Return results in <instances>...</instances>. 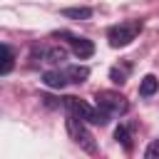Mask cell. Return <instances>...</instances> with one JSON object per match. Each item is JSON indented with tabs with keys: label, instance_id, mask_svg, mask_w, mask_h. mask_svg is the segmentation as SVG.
<instances>
[{
	"label": "cell",
	"instance_id": "obj_8",
	"mask_svg": "<svg viewBox=\"0 0 159 159\" xmlns=\"http://www.w3.org/2000/svg\"><path fill=\"white\" fill-rule=\"evenodd\" d=\"M65 72H67V77H70L72 84H82L89 77V67L87 65H70V67H65Z\"/></svg>",
	"mask_w": 159,
	"mask_h": 159
},
{
	"label": "cell",
	"instance_id": "obj_12",
	"mask_svg": "<svg viewBox=\"0 0 159 159\" xmlns=\"http://www.w3.org/2000/svg\"><path fill=\"white\" fill-rule=\"evenodd\" d=\"M114 139H117L124 149H132V134H129V127H127V124H119V127L114 129Z\"/></svg>",
	"mask_w": 159,
	"mask_h": 159
},
{
	"label": "cell",
	"instance_id": "obj_6",
	"mask_svg": "<svg viewBox=\"0 0 159 159\" xmlns=\"http://www.w3.org/2000/svg\"><path fill=\"white\" fill-rule=\"evenodd\" d=\"M70 45H72V52L80 57V60H87L94 55V42L87 40V37H72L70 35Z\"/></svg>",
	"mask_w": 159,
	"mask_h": 159
},
{
	"label": "cell",
	"instance_id": "obj_7",
	"mask_svg": "<svg viewBox=\"0 0 159 159\" xmlns=\"http://www.w3.org/2000/svg\"><path fill=\"white\" fill-rule=\"evenodd\" d=\"M40 57H42V62L60 65L62 60H67V50L65 47H40Z\"/></svg>",
	"mask_w": 159,
	"mask_h": 159
},
{
	"label": "cell",
	"instance_id": "obj_14",
	"mask_svg": "<svg viewBox=\"0 0 159 159\" xmlns=\"http://www.w3.org/2000/svg\"><path fill=\"white\" fill-rule=\"evenodd\" d=\"M144 157H147V159H159V139H154V142L147 147Z\"/></svg>",
	"mask_w": 159,
	"mask_h": 159
},
{
	"label": "cell",
	"instance_id": "obj_10",
	"mask_svg": "<svg viewBox=\"0 0 159 159\" xmlns=\"http://www.w3.org/2000/svg\"><path fill=\"white\" fill-rule=\"evenodd\" d=\"M12 65H15V52H12L10 45H2V65H0V75H2V77L10 75Z\"/></svg>",
	"mask_w": 159,
	"mask_h": 159
},
{
	"label": "cell",
	"instance_id": "obj_13",
	"mask_svg": "<svg viewBox=\"0 0 159 159\" xmlns=\"http://www.w3.org/2000/svg\"><path fill=\"white\" fill-rule=\"evenodd\" d=\"M127 72H129L127 65H124V67H112V70H109V80H112L114 84H124V82H127Z\"/></svg>",
	"mask_w": 159,
	"mask_h": 159
},
{
	"label": "cell",
	"instance_id": "obj_11",
	"mask_svg": "<svg viewBox=\"0 0 159 159\" xmlns=\"http://www.w3.org/2000/svg\"><path fill=\"white\" fill-rule=\"evenodd\" d=\"M62 15L72 17V20H89L92 17V7H65Z\"/></svg>",
	"mask_w": 159,
	"mask_h": 159
},
{
	"label": "cell",
	"instance_id": "obj_5",
	"mask_svg": "<svg viewBox=\"0 0 159 159\" xmlns=\"http://www.w3.org/2000/svg\"><path fill=\"white\" fill-rule=\"evenodd\" d=\"M42 84L50 87V89H62V87L70 84V77H67L65 70H47L42 75Z\"/></svg>",
	"mask_w": 159,
	"mask_h": 159
},
{
	"label": "cell",
	"instance_id": "obj_2",
	"mask_svg": "<svg viewBox=\"0 0 159 159\" xmlns=\"http://www.w3.org/2000/svg\"><path fill=\"white\" fill-rule=\"evenodd\" d=\"M65 127H67V134L72 137V142L80 144L87 154H94L97 152V144H94V139H92V134H89V129H87V124H84L82 117H77V114L70 112L67 119H65Z\"/></svg>",
	"mask_w": 159,
	"mask_h": 159
},
{
	"label": "cell",
	"instance_id": "obj_3",
	"mask_svg": "<svg viewBox=\"0 0 159 159\" xmlns=\"http://www.w3.org/2000/svg\"><path fill=\"white\" fill-rule=\"evenodd\" d=\"M144 22L142 20H124L119 25H112L107 37H109V45L112 47H127L132 40H137V35L142 32Z\"/></svg>",
	"mask_w": 159,
	"mask_h": 159
},
{
	"label": "cell",
	"instance_id": "obj_1",
	"mask_svg": "<svg viewBox=\"0 0 159 159\" xmlns=\"http://www.w3.org/2000/svg\"><path fill=\"white\" fill-rule=\"evenodd\" d=\"M65 107H67V112L82 117V119L89 122V124H99V127H104V124L109 122V117H112V114H107V112L99 109V107H89V104H87L84 99H80V97H65Z\"/></svg>",
	"mask_w": 159,
	"mask_h": 159
},
{
	"label": "cell",
	"instance_id": "obj_4",
	"mask_svg": "<svg viewBox=\"0 0 159 159\" xmlns=\"http://www.w3.org/2000/svg\"><path fill=\"white\" fill-rule=\"evenodd\" d=\"M94 104H97L99 109H104L107 114H112V117H119V114H127V112H129V102H127L119 92H109V89L97 92V94H94Z\"/></svg>",
	"mask_w": 159,
	"mask_h": 159
},
{
	"label": "cell",
	"instance_id": "obj_9",
	"mask_svg": "<svg viewBox=\"0 0 159 159\" xmlns=\"http://www.w3.org/2000/svg\"><path fill=\"white\" fill-rule=\"evenodd\" d=\"M157 87H159V80H157L154 75H144L142 82H139V94H142V97H152V94L157 92Z\"/></svg>",
	"mask_w": 159,
	"mask_h": 159
}]
</instances>
